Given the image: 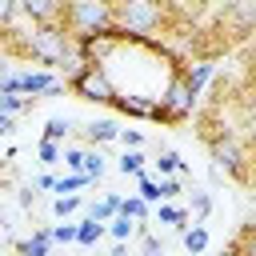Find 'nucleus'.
Instances as JSON below:
<instances>
[{"instance_id":"obj_4","label":"nucleus","mask_w":256,"mask_h":256,"mask_svg":"<svg viewBox=\"0 0 256 256\" xmlns=\"http://www.w3.org/2000/svg\"><path fill=\"white\" fill-rule=\"evenodd\" d=\"M68 88H72L80 100H92V104H112V100H116V84H112L108 68L84 64V60H76V68L68 72Z\"/></svg>"},{"instance_id":"obj_26","label":"nucleus","mask_w":256,"mask_h":256,"mask_svg":"<svg viewBox=\"0 0 256 256\" xmlns=\"http://www.w3.org/2000/svg\"><path fill=\"white\" fill-rule=\"evenodd\" d=\"M20 108H28V96H16V92H0V116H16Z\"/></svg>"},{"instance_id":"obj_9","label":"nucleus","mask_w":256,"mask_h":256,"mask_svg":"<svg viewBox=\"0 0 256 256\" xmlns=\"http://www.w3.org/2000/svg\"><path fill=\"white\" fill-rule=\"evenodd\" d=\"M20 16H28L32 24H60L64 16V0H16Z\"/></svg>"},{"instance_id":"obj_36","label":"nucleus","mask_w":256,"mask_h":256,"mask_svg":"<svg viewBox=\"0 0 256 256\" xmlns=\"http://www.w3.org/2000/svg\"><path fill=\"white\" fill-rule=\"evenodd\" d=\"M144 256H164V244L156 236H144Z\"/></svg>"},{"instance_id":"obj_30","label":"nucleus","mask_w":256,"mask_h":256,"mask_svg":"<svg viewBox=\"0 0 256 256\" xmlns=\"http://www.w3.org/2000/svg\"><path fill=\"white\" fill-rule=\"evenodd\" d=\"M48 236H52V244H76V224H56V228H48Z\"/></svg>"},{"instance_id":"obj_38","label":"nucleus","mask_w":256,"mask_h":256,"mask_svg":"<svg viewBox=\"0 0 256 256\" xmlns=\"http://www.w3.org/2000/svg\"><path fill=\"white\" fill-rule=\"evenodd\" d=\"M112 256H128V248H124V244H116V252H112Z\"/></svg>"},{"instance_id":"obj_11","label":"nucleus","mask_w":256,"mask_h":256,"mask_svg":"<svg viewBox=\"0 0 256 256\" xmlns=\"http://www.w3.org/2000/svg\"><path fill=\"white\" fill-rule=\"evenodd\" d=\"M180 76H184L188 92H192V96H200V92L208 88V80L216 76V64H212V60H196V64H188V68H184Z\"/></svg>"},{"instance_id":"obj_2","label":"nucleus","mask_w":256,"mask_h":256,"mask_svg":"<svg viewBox=\"0 0 256 256\" xmlns=\"http://www.w3.org/2000/svg\"><path fill=\"white\" fill-rule=\"evenodd\" d=\"M16 52L32 56L40 64H60L64 72L76 68V40H72V32L64 24H32V32H24Z\"/></svg>"},{"instance_id":"obj_37","label":"nucleus","mask_w":256,"mask_h":256,"mask_svg":"<svg viewBox=\"0 0 256 256\" xmlns=\"http://www.w3.org/2000/svg\"><path fill=\"white\" fill-rule=\"evenodd\" d=\"M8 132H12V116H0V140H4Z\"/></svg>"},{"instance_id":"obj_32","label":"nucleus","mask_w":256,"mask_h":256,"mask_svg":"<svg viewBox=\"0 0 256 256\" xmlns=\"http://www.w3.org/2000/svg\"><path fill=\"white\" fill-rule=\"evenodd\" d=\"M192 212H196V224H200V220L212 212V196H208V192H192Z\"/></svg>"},{"instance_id":"obj_10","label":"nucleus","mask_w":256,"mask_h":256,"mask_svg":"<svg viewBox=\"0 0 256 256\" xmlns=\"http://www.w3.org/2000/svg\"><path fill=\"white\" fill-rule=\"evenodd\" d=\"M112 108H120L124 116H140V120H156V96H140V92H116Z\"/></svg>"},{"instance_id":"obj_3","label":"nucleus","mask_w":256,"mask_h":256,"mask_svg":"<svg viewBox=\"0 0 256 256\" xmlns=\"http://www.w3.org/2000/svg\"><path fill=\"white\" fill-rule=\"evenodd\" d=\"M60 24L76 36H92V32H112V0H64V16Z\"/></svg>"},{"instance_id":"obj_6","label":"nucleus","mask_w":256,"mask_h":256,"mask_svg":"<svg viewBox=\"0 0 256 256\" xmlns=\"http://www.w3.org/2000/svg\"><path fill=\"white\" fill-rule=\"evenodd\" d=\"M208 148H212V164H216L220 172H228V176H236V180H248V148H244L240 136L224 132V136H216Z\"/></svg>"},{"instance_id":"obj_17","label":"nucleus","mask_w":256,"mask_h":256,"mask_svg":"<svg viewBox=\"0 0 256 256\" xmlns=\"http://www.w3.org/2000/svg\"><path fill=\"white\" fill-rule=\"evenodd\" d=\"M184 248H188L192 256H200V252L208 248V228H204V224H192V228H184Z\"/></svg>"},{"instance_id":"obj_16","label":"nucleus","mask_w":256,"mask_h":256,"mask_svg":"<svg viewBox=\"0 0 256 256\" xmlns=\"http://www.w3.org/2000/svg\"><path fill=\"white\" fill-rule=\"evenodd\" d=\"M116 212H120V196H104V200H96V204L88 208V220H100V224H104V220H112Z\"/></svg>"},{"instance_id":"obj_7","label":"nucleus","mask_w":256,"mask_h":256,"mask_svg":"<svg viewBox=\"0 0 256 256\" xmlns=\"http://www.w3.org/2000/svg\"><path fill=\"white\" fill-rule=\"evenodd\" d=\"M120 32L112 28V32H92V36H76V60H84V64H96V68H108V60H112V52L120 48Z\"/></svg>"},{"instance_id":"obj_15","label":"nucleus","mask_w":256,"mask_h":256,"mask_svg":"<svg viewBox=\"0 0 256 256\" xmlns=\"http://www.w3.org/2000/svg\"><path fill=\"white\" fill-rule=\"evenodd\" d=\"M100 236H104V224H100V220H88V216H84V220L76 224V244L92 248V244H96Z\"/></svg>"},{"instance_id":"obj_31","label":"nucleus","mask_w":256,"mask_h":256,"mask_svg":"<svg viewBox=\"0 0 256 256\" xmlns=\"http://www.w3.org/2000/svg\"><path fill=\"white\" fill-rule=\"evenodd\" d=\"M84 172H88L92 180H100V176H104V156H100V152H84Z\"/></svg>"},{"instance_id":"obj_39","label":"nucleus","mask_w":256,"mask_h":256,"mask_svg":"<svg viewBox=\"0 0 256 256\" xmlns=\"http://www.w3.org/2000/svg\"><path fill=\"white\" fill-rule=\"evenodd\" d=\"M248 60H252V64H256V44H252V48H248Z\"/></svg>"},{"instance_id":"obj_18","label":"nucleus","mask_w":256,"mask_h":256,"mask_svg":"<svg viewBox=\"0 0 256 256\" xmlns=\"http://www.w3.org/2000/svg\"><path fill=\"white\" fill-rule=\"evenodd\" d=\"M228 256H256V224H248V228L236 236V244L228 248Z\"/></svg>"},{"instance_id":"obj_19","label":"nucleus","mask_w":256,"mask_h":256,"mask_svg":"<svg viewBox=\"0 0 256 256\" xmlns=\"http://www.w3.org/2000/svg\"><path fill=\"white\" fill-rule=\"evenodd\" d=\"M124 176H140L144 172V152L140 148H124V156H120V164H116Z\"/></svg>"},{"instance_id":"obj_23","label":"nucleus","mask_w":256,"mask_h":256,"mask_svg":"<svg viewBox=\"0 0 256 256\" xmlns=\"http://www.w3.org/2000/svg\"><path fill=\"white\" fill-rule=\"evenodd\" d=\"M156 172H160V176H172V172H184V160H180V156H176L172 148H164V152L156 156Z\"/></svg>"},{"instance_id":"obj_27","label":"nucleus","mask_w":256,"mask_h":256,"mask_svg":"<svg viewBox=\"0 0 256 256\" xmlns=\"http://www.w3.org/2000/svg\"><path fill=\"white\" fill-rule=\"evenodd\" d=\"M60 152H64V144H56V140H40V144H36L40 164H56V160H60Z\"/></svg>"},{"instance_id":"obj_8","label":"nucleus","mask_w":256,"mask_h":256,"mask_svg":"<svg viewBox=\"0 0 256 256\" xmlns=\"http://www.w3.org/2000/svg\"><path fill=\"white\" fill-rule=\"evenodd\" d=\"M224 24H228L236 36L256 32V0H228V8H224Z\"/></svg>"},{"instance_id":"obj_22","label":"nucleus","mask_w":256,"mask_h":256,"mask_svg":"<svg viewBox=\"0 0 256 256\" xmlns=\"http://www.w3.org/2000/svg\"><path fill=\"white\" fill-rule=\"evenodd\" d=\"M108 232H112V240H116V244H124V240L136 232V220H128V216H120V212H116V216L108 220Z\"/></svg>"},{"instance_id":"obj_29","label":"nucleus","mask_w":256,"mask_h":256,"mask_svg":"<svg viewBox=\"0 0 256 256\" xmlns=\"http://www.w3.org/2000/svg\"><path fill=\"white\" fill-rule=\"evenodd\" d=\"M76 208H80V196H76V192H72V196H56V204H52V212H56L60 220H64V216H72Z\"/></svg>"},{"instance_id":"obj_5","label":"nucleus","mask_w":256,"mask_h":256,"mask_svg":"<svg viewBox=\"0 0 256 256\" xmlns=\"http://www.w3.org/2000/svg\"><path fill=\"white\" fill-rule=\"evenodd\" d=\"M192 108H196V96L188 92L184 76L176 72L172 84L156 96V120H160V124H184V120L192 116Z\"/></svg>"},{"instance_id":"obj_34","label":"nucleus","mask_w":256,"mask_h":256,"mask_svg":"<svg viewBox=\"0 0 256 256\" xmlns=\"http://www.w3.org/2000/svg\"><path fill=\"white\" fill-rule=\"evenodd\" d=\"M116 140H124V148H140V144H144V132H140V128H120Z\"/></svg>"},{"instance_id":"obj_33","label":"nucleus","mask_w":256,"mask_h":256,"mask_svg":"<svg viewBox=\"0 0 256 256\" xmlns=\"http://www.w3.org/2000/svg\"><path fill=\"white\" fill-rule=\"evenodd\" d=\"M60 160H64L72 172H84V148H64V152H60Z\"/></svg>"},{"instance_id":"obj_28","label":"nucleus","mask_w":256,"mask_h":256,"mask_svg":"<svg viewBox=\"0 0 256 256\" xmlns=\"http://www.w3.org/2000/svg\"><path fill=\"white\" fill-rule=\"evenodd\" d=\"M16 16H20V4L16 0H0V32H8L16 24Z\"/></svg>"},{"instance_id":"obj_35","label":"nucleus","mask_w":256,"mask_h":256,"mask_svg":"<svg viewBox=\"0 0 256 256\" xmlns=\"http://www.w3.org/2000/svg\"><path fill=\"white\" fill-rule=\"evenodd\" d=\"M156 184H160V196H164V200L180 196V184H176V180H168V176H164V180H156Z\"/></svg>"},{"instance_id":"obj_12","label":"nucleus","mask_w":256,"mask_h":256,"mask_svg":"<svg viewBox=\"0 0 256 256\" xmlns=\"http://www.w3.org/2000/svg\"><path fill=\"white\" fill-rule=\"evenodd\" d=\"M116 136H120L116 120H92V124H84V140H88V144H108V140H116Z\"/></svg>"},{"instance_id":"obj_21","label":"nucleus","mask_w":256,"mask_h":256,"mask_svg":"<svg viewBox=\"0 0 256 256\" xmlns=\"http://www.w3.org/2000/svg\"><path fill=\"white\" fill-rule=\"evenodd\" d=\"M136 180H140V192H136V196H140L144 204H164V196H160V184H156L148 172H140Z\"/></svg>"},{"instance_id":"obj_14","label":"nucleus","mask_w":256,"mask_h":256,"mask_svg":"<svg viewBox=\"0 0 256 256\" xmlns=\"http://www.w3.org/2000/svg\"><path fill=\"white\" fill-rule=\"evenodd\" d=\"M156 220H160V224H172V228H180V232L188 228V212H184V208H176L172 200H164V204L156 208Z\"/></svg>"},{"instance_id":"obj_13","label":"nucleus","mask_w":256,"mask_h":256,"mask_svg":"<svg viewBox=\"0 0 256 256\" xmlns=\"http://www.w3.org/2000/svg\"><path fill=\"white\" fill-rule=\"evenodd\" d=\"M48 248H52L48 228H36L28 240H20V244H16V252H20V256H48Z\"/></svg>"},{"instance_id":"obj_20","label":"nucleus","mask_w":256,"mask_h":256,"mask_svg":"<svg viewBox=\"0 0 256 256\" xmlns=\"http://www.w3.org/2000/svg\"><path fill=\"white\" fill-rule=\"evenodd\" d=\"M84 184H92V176H88V172H68L64 180H56V184H52V192H60V196L68 192V196H72V192H76V188H84Z\"/></svg>"},{"instance_id":"obj_1","label":"nucleus","mask_w":256,"mask_h":256,"mask_svg":"<svg viewBox=\"0 0 256 256\" xmlns=\"http://www.w3.org/2000/svg\"><path fill=\"white\" fill-rule=\"evenodd\" d=\"M176 20L172 4L168 0H112V24L120 36H156V32H168Z\"/></svg>"},{"instance_id":"obj_25","label":"nucleus","mask_w":256,"mask_h":256,"mask_svg":"<svg viewBox=\"0 0 256 256\" xmlns=\"http://www.w3.org/2000/svg\"><path fill=\"white\" fill-rule=\"evenodd\" d=\"M68 132H72V124H68L64 116H52V120L44 124V136H40V140H56V144H60V140H64Z\"/></svg>"},{"instance_id":"obj_24","label":"nucleus","mask_w":256,"mask_h":256,"mask_svg":"<svg viewBox=\"0 0 256 256\" xmlns=\"http://www.w3.org/2000/svg\"><path fill=\"white\" fill-rule=\"evenodd\" d=\"M120 216H128V220H148V204L140 200V196H128V200H120Z\"/></svg>"}]
</instances>
